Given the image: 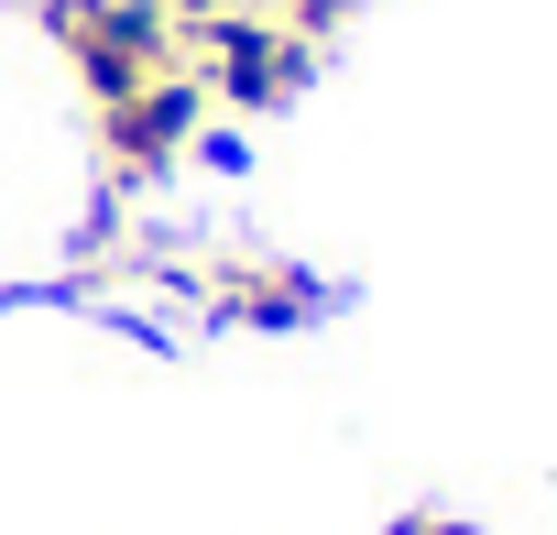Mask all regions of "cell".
Listing matches in <instances>:
<instances>
[{
	"mask_svg": "<svg viewBox=\"0 0 557 535\" xmlns=\"http://www.w3.org/2000/svg\"><path fill=\"white\" fill-rule=\"evenodd\" d=\"M186 77L219 99V110H285L296 88H307V66H318V45L307 34H285L273 12H219V23H197L186 34Z\"/></svg>",
	"mask_w": 557,
	"mask_h": 535,
	"instance_id": "2",
	"label": "cell"
},
{
	"mask_svg": "<svg viewBox=\"0 0 557 535\" xmlns=\"http://www.w3.org/2000/svg\"><path fill=\"white\" fill-rule=\"evenodd\" d=\"M208 307L230 318V328H307L318 318V274H285V262H262V251H230V262H208Z\"/></svg>",
	"mask_w": 557,
	"mask_h": 535,
	"instance_id": "4",
	"label": "cell"
},
{
	"mask_svg": "<svg viewBox=\"0 0 557 535\" xmlns=\"http://www.w3.org/2000/svg\"><path fill=\"white\" fill-rule=\"evenodd\" d=\"M45 23H55V45H66V66L99 110L132 99L143 77L186 66V34L164 23V0H45Z\"/></svg>",
	"mask_w": 557,
	"mask_h": 535,
	"instance_id": "1",
	"label": "cell"
},
{
	"mask_svg": "<svg viewBox=\"0 0 557 535\" xmlns=\"http://www.w3.org/2000/svg\"><path fill=\"white\" fill-rule=\"evenodd\" d=\"M262 12L285 23V34H307V45H318V34H339V23H350V0H262Z\"/></svg>",
	"mask_w": 557,
	"mask_h": 535,
	"instance_id": "5",
	"label": "cell"
},
{
	"mask_svg": "<svg viewBox=\"0 0 557 535\" xmlns=\"http://www.w3.org/2000/svg\"><path fill=\"white\" fill-rule=\"evenodd\" d=\"M197 110H208V88L175 66V77H143L132 99H110L99 110V153H110V175L121 186H153L186 142H197Z\"/></svg>",
	"mask_w": 557,
	"mask_h": 535,
	"instance_id": "3",
	"label": "cell"
},
{
	"mask_svg": "<svg viewBox=\"0 0 557 535\" xmlns=\"http://www.w3.org/2000/svg\"><path fill=\"white\" fill-rule=\"evenodd\" d=\"M405 535H470V524H426V513H416V524H405Z\"/></svg>",
	"mask_w": 557,
	"mask_h": 535,
	"instance_id": "6",
	"label": "cell"
}]
</instances>
